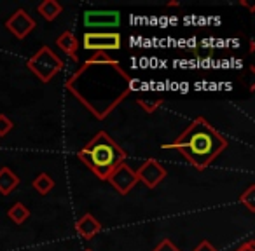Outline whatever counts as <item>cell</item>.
<instances>
[{
  "label": "cell",
  "instance_id": "ffe728a7",
  "mask_svg": "<svg viewBox=\"0 0 255 251\" xmlns=\"http://www.w3.org/2000/svg\"><path fill=\"white\" fill-rule=\"evenodd\" d=\"M192 251H219V250H217V248H213L208 241H201V243H199Z\"/></svg>",
  "mask_w": 255,
  "mask_h": 251
},
{
  "label": "cell",
  "instance_id": "ac0fdd59",
  "mask_svg": "<svg viewBox=\"0 0 255 251\" xmlns=\"http://www.w3.org/2000/svg\"><path fill=\"white\" fill-rule=\"evenodd\" d=\"M12 128H14V122H12V120L9 119L7 115L0 113V136L9 135V133L12 131Z\"/></svg>",
  "mask_w": 255,
  "mask_h": 251
},
{
  "label": "cell",
  "instance_id": "e0dca14e",
  "mask_svg": "<svg viewBox=\"0 0 255 251\" xmlns=\"http://www.w3.org/2000/svg\"><path fill=\"white\" fill-rule=\"evenodd\" d=\"M240 202L243 206H247V209L250 213H255V185H250V187L240 195Z\"/></svg>",
  "mask_w": 255,
  "mask_h": 251
},
{
  "label": "cell",
  "instance_id": "3957f363",
  "mask_svg": "<svg viewBox=\"0 0 255 251\" xmlns=\"http://www.w3.org/2000/svg\"><path fill=\"white\" fill-rule=\"evenodd\" d=\"M81 163H84L102 181H107L114 169L126 161V152L105 131H100L77 152Z\"/></svg>",
  "mask_w": 255,
  "mask_h": 251
},
{
  "label": "cell",
  "instance_id": "d6986e66",
  "mask_svg": "<svg viewBox=\"0 0 255 251\" xmlns=\"http://www.w3.org/2000/svg\"><path fill=\"white\" fill-rule=\"evenodd\" d=\"M152 251H180V250H178V248L175 246V244L171 243L170 239H163L156 248H154Z\"/></svg>",
  "mask_w": 255,
  "mask_h": 251
},
{
  "label": "cell",
  "instance_id": "8992f818",
  "mask_svg": "<svg viewBox=\"0 0 255 251\" xmlns=\"http://www.w3.org/2000/svg\"><path fill=\"white\" fill-rule=\"evenodd\" d=\"M107 181H109L121 195H128L129 190H133V187L138 183V178H136L135 169H131L126 163H123L121 166H117L116 169L110 173Z\"/></svg>",
  "mask_w": 255,
  "mask_h": 251
},
{
  "label": "cell",
  "instance_id": "4fadbf2b",
  "mask_svg": "<svg viewBox=\"0 0 255 251\" xmlns=\"http://www.w3.org/2000/svg\"><path fill=\"white\" fill-rule=\"evenodd\" d=\"M37 11H39V14L42 16L46 21H54V19L63 12V7H61V4L56 2V0H42V2L37 5Z\"/></svg>",
  "mask_w": 255,
  "mask_h": 251
},
{
  "label": "cell",
  "instance_id": "6da1fadb",
  "mask_svg": "<svg viewBox=\"0 0 255 251\" xmlns=\"http://www.w3.org/2000/svg\"><path fill=\"white\" fill-rule=\"evenodd\" d=\"M131 77L107 53H96L67 81L65 87L96 119H105L131 92Z\"/></svg>",
  "mask_w": 255,
  "mask_h": 251
},
{
  "label": "cell",
  "instance_id": "30bf717a",
  "mask_svg": "<svg viewBox=\"0 0 255 251\" xmlns=\"http://www.w3.org/2000/svg\"><path fill=\"white\" fill-rule=\"evenodd\" d=\"M75 230H77V234L82 237V239L89 241V239H93L98 232H102V223H100L91 213H86V215H82L81 218L77 220Z\"/></svg>",
  "mask_w": 255,
  "mask_h": 251
},
{
  "label": "cell",
  "instance_id": "7402d4cb",
  "mask_svg": "<svg viewBox=\"0 0 255 251\" xmlns=\"http://www.w3.org/2000/svg\"><path fill=\"white\" fill-rule=\"evenodd\" d=\"M84 251H93V250H84Z\"/></svg>",
  "mask_w": 255,
  "mask_h": 251
},
{
  "label": "cell",
  "instance_id": "44dd1931",
  "mask_svg": "<svg viewBox=\"0 0 255 251\" xmlns=\"http://www.w3.org/2000/svg\"><path fill=\"white\" fill-rule=\"evenodd\" d=\"M236 251H255V241H254V239L247 241V243L241 244V246L238 248Z\"/></svg>",
  "mask_w": 255,
  "mask_h": 251
},
{
  "label": "cell",
  "instance_id": "8fae6325",
  "mask_svg": "<svg viewBox=\"0 0 255 251\" xmlns=\"http://www.w3.org/2000/svg\"><path fill=\"white\" fill-rule=\"evenodd\" d=\"M19 183H21V180H19L18 174L12 173L11 167H0V194L9 195L14 188L19 187Z\"/></svg>",
  "mask_w": 255,
  "mask_h": 251
},
{
  "label": "cell",
  "instance_id": "7a4b0ae2",
  "mask_svg": "<svg viewBox=\"0 0 255 251\" xmlns=\"http://www.w3.org/2000/svg\"><path fill=\"white\" fill-rule=\"evenodd\" d=\"M227 138L203 117L194 119L175 142L164 143L163 150H177L198 171H205L226 150Z\"/></svg>",
  "mask_w": 255,
  "mask_h": 251
},
{
  "label": "cell",
  "instance_id": "2e32d148",
  "mask_svg": "<svg viewBox=\"0 0 255 251\" xmlns=\"http://www.w3.org/2000/svg\"><path fill=\"white\" fill-rule=\"evenodd\" d=\"M136 103L142 106L143 112L154 113L164 103V98H161V96H156V98H136Z\"/></svg>",
  "mask_w": 255,
  "mask_h": 251
},
{
  "label": "cell",
  "instance_id": "ba28073f",
  "mask_svg": "<svg viewBox=\"0 0 255 251\" xmlns=\"http://www.w3.org/2000/svg\"><path fill=\"white\" fill-rule=\"evenodd\" d=\"M5 28H7L18 40H23L33 28H37V21L25 11V9H18V11L5 21Z\"/></svg>",
  "mask_w": 255,
  "mask_h": 251
},
{
  "label": "cell",
  "instance_id": "52a82bcc",
  "mask_svg": "<svg viewBox=\"0 0 255 251\" xmlns=\"http://www.w3.org/2000/svg\"><path fill=\"white\" fill-rule=\"evenodd\" d=\"M138 181H142L145 187L149 188H156L161 181L166 178V169L161 163H157L156 159H147L138 169L135 171Z\"/></svg>",
  "mask_w": 255,
  "mask_h": 251
},
{
  "label": "cell",
  "instance_id": "5bb4252c",
  "mask_svg": "<svg viewBox=\"0 0 255 251\" xmlns=\"http://www.w3.org/2000/svg\"><path fill=\"white\" fill-rule=\"evenodd\" d=\"M32 187L39 192L40 195H47L54 188V180L47 173H40L35 180L32 181Z\"/></svg>",
  "mask_w": 255,
  "mask_h": 251
},
{
  "label": "cell",
  "instance_id": "9c48e42d",
  "mask_svg": "<svg viewBox=\"0 0 255 251\" xmlns=\"http://www.w3.org/2000/svg\"><path fill=\"white\" fill-rule=\"evenodd\" d=\"M84 25L88 28H116L121 25L119 11H86Z\"/></svg>",
  "mask_w": 255,
  "mask_h": 251
},
{
  "label": "cell",
  "instance_id": "9a60e30c",
  "mask_svg": "<svg viewBox=\"0 0 255 251\" xmlns=\"http://www.w3.org/2000/svg\"><path fill=\"white\" fill-rule=\"evenodd\" d=\"M7 216L11 222L16 223V225H21V223H25V220L30 216V209L26 208L23 202H16V204H12V208L9 209Z\"/></svg>",
  "mask_w": 255,
  "mask_h": 251
},
{
  "label": "cell",
  "instance_id": "277c9868",
  "mask_svg": "<svg viewBox=\"0 0 255 251\" xmlns=\"http://www.w3.org/2000/svg\"><path fill=\"white\" fill-rule=\"evenodd\" d=\"M26 67L32 72L33 75L40 79L44 84L53 81V77L58 72L63 70V61L58 56L56 53H53L49 46H42L28 61H26Z\"/></svg>",
  "mask_w": 255,
  "mask_h": 251
},
{
  "label": "cell",
  "instance_id": "7c38bea8",
  "mask_svg": "<svg viewBox=\"0 0 255 251\" xmlns=\"http://www.w3.org/2000/svg\"><path fill=\"white\" fill-rule=\"evenodd\" d=\"M56 46L63 51L67 56H70L74 61H77V49H79V40L72 32H63L56 39Z\"/></svg>",
  "mask_w": 255,
  "mask_h": 251
},
{
  "label": "cell",
  "instance_id": "5b68a950",
  "mask_svg": "<svg viewBox=\"0 0 255 251\" xmlns=\"http://www.w3.org/2000/svg\"><path fill=\"white\" fill-rule=\"evenodd\" d=\"M123 42L117 32H86L82 37V47L86 51L107 53V51H119Z\"/></svg>",
  "mask_w": 255,
  "mask_h": 251
}]
</instances>
